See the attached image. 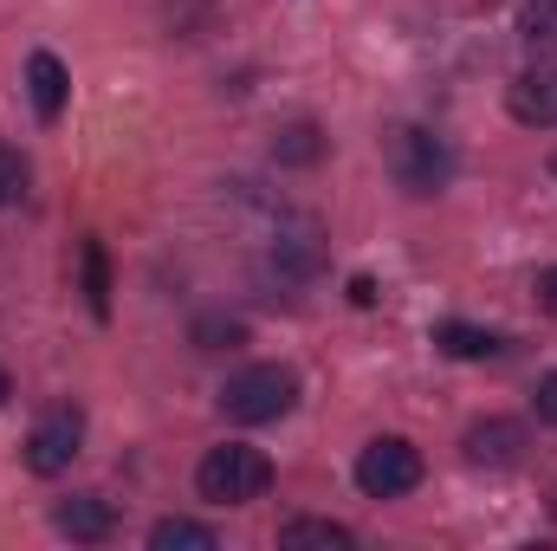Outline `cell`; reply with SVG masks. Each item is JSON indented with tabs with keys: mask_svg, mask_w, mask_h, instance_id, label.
Here are the masks:
<instances>
[{
	"mask_svg": "<svg viewBox=\"0 0 557 551\" xmlns=\"http://www.w3.org/2000/svg\"><path fill=\"white\" fill-rule=\"evenodd\" d=\"M383 162H389L396 188H409V195H441V188L454 182V143L434 137L428 124H396V131H383Z\"/></svg>",
	"mask_w": 557,
	"mask_h": 551,
	"instance_id": "obj_1",
	"label": "cell"
},
{
	"mask_svg": "<svg viewBox=\"0 0 557 551\" xmlns=\"http://www.w3.org/2000/svg\"><path fill=\"white\" fill-rule=\"evenodd\" d=\"M195 487H201V500H214V506H247V500H260V493L273 487V461H267L260 448L227 441V448H208V454H201Z\"/></svg>",
	"mask_w": 557,
	"mask_h": 551,
	"instance_id": "obj_2",
	"label": "cell"
},
{
	"mask_svg": "<svg viewBox=\"0 0 557 551\" xmlns=\"http://www.w3.org/2000/svg\"><path fill=\"white\" fill-rule=\"evenodd\" d=\"M292 403H298V370H285V364H247L221 390V415L227 421H247V428L278 421Z\"/></svg>",
	"mask_w": 557,
	"mask_h": 551,
	"instance_id": "obj_3",
	"label": "cell"
},
{
	"mask_svg": "<svg viewBox=\"0 0 557 551\" xmlns=\"http://www.w3.org/2000/svg\"><path fill=\"white\" fill-rule=\"evenodd\" d=\"M421 448L416 441H403V434H376L363 454H357V487L370 493V500H403V493H416L421 487Z\"/></svg>",
	"mask_w": 557,
	"mask_h": 551,
	"instance_id": "obj_4",
	"label": "cell"
},
{
	"mask_svg": "<svg viewBox=\"0 0 557 551\" xmlns=\"http://www.w3.org/2000/svg\"><path fill=\"white\" fill-rule=\"evenodd\" d=\"M78 441H85V415L65 403V409H52L33 434H26V467L52 480V474H65V467L78 461Z\"/></svg>",
	"mask_w": 557,
	"mask_h": 551,
	"instance_id": "obj_5",
	"label": "cell"
},
{
	"mask_svg": "<svg viewBox=\"0 0 557 551\" xmlns=\"http://www.w3.org/2000/svg\"><path fill=\"white\" fill-rule=\"evenodd\" d=\"M506 111L532 131H557V65H539V72H519L506 85Z\"/></svg>",
	"mask_w": 557,
	"mask_h": 551,
	"instance_id": "obj_6",
	"label": "cell"
},
{
	"mask_svg": "<svg viewBox=\"0 0 557 551\" xmlns=\"http://www.w3.org/2000/svg\"><path fill=\"white\" fill-rule=\"evenodd\" d=\"M273 267L278 273H292V279H311L318 267H324V234H318V221H278V234H273Z\"/></svg>",
	"mask_w": 557,
	"mask_h": 551,
	"instance_id": "obj_7",
	"label": "cell"
},
{
	"mask_svg": "<svg viewBox=\"0 0 557 551\" xmlns=\"http://www.w3.org/2000/svg\"><path fill=\"white\" fill-rule=\"evenodd\" d=\"M460 448H467L473 467H512V461L525 454V428H519V421H473Z\"/></svg>",
	"mask_w": 557,
	"mask_h": 551,
	"instance_id": "obj_8",
	"label": "cell"
},
{
	"mask_svg": "<svg viewBox=\"0 0 557 551\" xmlns=\"http://www.w3.org/2000/svg\"><path fill=\"white\" fill-rule=\"evenodd\" d=\"M26 85H33V111H39L46 124H59V118H65V98H72L65 65H59L52 52H33V59H26Z\"/></svg>",
	"mask_w": 557,
	"mask_h": 551,
	"instance_id": "obj_9",
	"label": "cell"
},
{
	"mask_svg": "<svg viewBox=\"0 0 557 551\" xmlns=\"http://www.w3.org/2000/svg\"><path fill=\"white\" fill-rule=\"evenodd\" d=\"M52 526L65 532V539H85V546H98V539H111V500H98V493H78V500H59V513H52Z\"/></svg>",
	"mask_w": 557,
	"mask_h": 551,
	"instance_id": "obj_10",
	"label": "cell"
},
{
	"mask_svg": "<svg viewBox=\"0 0 557 551\" xmlns=\"http://www.w3.org/2000/svg\"><path fill=\"white\" fill-rule=\"evenodd\" d=\"M434 351H447V357H460V364H486V357L506 351V338H499V331H480V325H460V318H441V325H434Z\"/></svg>",
	"mask_w": 557,
	"mask_h": 551,
	"instance_id": "obj_11",
	"label": "cell"
},
{
	"mask_svg": "<svg viewBox=\"0 0 557 551\" xmlns=\"http://www.w3.org/2000/svg\"><path fill=\"white\" fill-rule=\"evenodd\" d=\"M278 546L285 551H350L357 546V532L350 526H337V519H292V526H278Z\"/></svg>",
	"mask_w": 557,
	"mask_h": 551,
	"instance_id": "obj_12",
	"label": "cell"
},
{
	"mask_svg": "<svg viewBox=\"0 0 557 551\" xmlns=\"http://www.w3.org/2000/svg\"><path fill=\"white\" fill-rule=\"evenodd\" d=\"M149 546L156 551H214L221 532L201 526V519H156V526H149Z\"/></svg>",
	"mask_w": 557,
	"mask_h": 551,
	"instance_id": "obj_13",
	"label": "cell"
},
{
	"mask_svg": "<svg viewBox=\"0 0 557 551\" xmlns=\"http://www.w3.org/2000/svg\"><path fill=\"white\" fill-rule=\"evenodd\" d=\"M324 156V131L318 124H285L273 137V162H285V169H311Z\"/></svg>",
	"mask_w": 557,
	"mask_h": 551,
	"instance_id": "obj_14",
	"label": "cell"
},
{
	"mask_svg": "<svg viewBox=\"0 0 557 551\" xmlns=\"http://www.w3.org/2000/svg\"><path fill=\"white\" fill-rule=\"evenodd\" d=\"M519 39L532 52H557V0H525L519 7Z\"/></svg>",
	"mask_w": 557,
	"mask_h": 551,
	"instance_id": "obj_15",
	"label": "cell"
},
{
	"mask_svg": "<svg viewBox=\"0 0 557 551\" xmlns=\"http://www.w3.org/2000/svg\"><path fill=\"white\" fill-rule=\"evenodd\" d=\"M195 351H240L247 344V325L240 318H227V311H208V318H195Z\"/></svg>",
	"mask_w": 557,
	"mask_h": 551,
	"instance_id": "obj_16",
	"label": "cell"
},
{
	"mask_svg": "<svg viewBox=\"0 0 557 551\" xmlns=\"http://www.w3.org/2000/svg\"><path fill=\"white\" fill-rule=\"evenodd\" d=\"M85 292H91V311L111 318V260L98 241H85Z\"/></svg>",
	"mask_w": 557,
	"mask_h": 551,
	"instance_id": "obj_17",
	"label": "cell"
},
{
	"mask_svg": "<svg viewBox=\"0 0 557 551\" xmlns=\"http://www.w3.org/2000/svg\"><path fill=\"white\" fill-rule=\"evenodd\" d=\"M20 195H26V156L0 143V208H13Z\"/></svg>",
	"mask_w": 557,
	"mask_h": 551,
	"instance_id": "obj_18",
	"label": "cell"
},
{
	"mask_svg": "<svg viewBox=\"0 0 557 551\" xmlns=\"http://www.w3.org/2000/svg\"><path fill=\"white\" fill-rule=\"evenodd\" d=\"M539 421H552V428H557V370L539 383Z\"/></svg>",
	"mask_w": 557,
	"mask_h": 551,
	"instance_id": "obj_19",
	"label": "cell"
},
{
	"mask_svg": "<svg viewBox=\"0 0 557 551\" xmlns=\"http://www.w3.org/2000/svg\"><path fill=\"white\" fill-rule=\"evenodd\" d=\"M539 305L557 318V267H545V273H539Z\"/></svg>",
	"mask_w": 557,
	"mask_h": 551,
	"instance_id": "obj_20",
	"label": "cell"
},
{
	"mask_svg": "<svg viewBox=\"0 0 557 551\" xmlns=\"http://www.w3.org/2000/svg\"><path fill=\"white\" fill-rule=\"evenodd\" d=\"M7 396H13V383H7V370H0V403H7Z\"/></svg>",
	"mask_w": 557,
	"mask_h": 551,
	"instance_id": "obj_21",
	"label": "cell"
},
{
	"mask_svg": "<svg viewBox=\"0 0 557 551\" xmlns=\"http://www.w3.org/2000/svg\"><path fill=\"white\" fill-rule=\"evenodd\" d=\"M552 175H557V156H552Z\"/></svg>",
	"mask_w": 557,
	"mask_h": 551,
	"instance_id": "obj_22",
	"label": "cell"
}]
</instances>
